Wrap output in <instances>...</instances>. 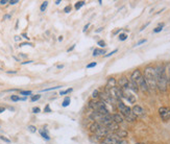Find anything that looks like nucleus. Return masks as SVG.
<instances>
[{
    "label": "nucleus",
    "mask_w": 170,
    "mask_h": 144,
    "mask_svg": "<svg viewBox=\"0 0 170 144\" xmlns=\"http://www.w3.org/2000/svg\"><path fill=\"white\" fill-rule=\"evenodd\" d=\"M156 68V78H157V89L160 92L164 93L168 90V78H167L166 66L158 65Z\"/></svg>",
    "instance_id": "1"
},
{
    "label": "nucleus",
    "mask_w": 170,
    "mask_h": 144,
    "mask_svg": "<svg viewBox=\"0 0 170 144\" xmlns=\"http://www.w3.org/2000/svg\"><path fill=\"white\" fill-rule=\"evenodd\" d=\"M143 77L145 78L149 90H157V78H156V68L152 66L145 67L143 71Z\"/></svg>",
    "instance_id": "2"
},
{
    "label": "nucleus",
    "mask_w": 170,
    "mask_h": 144,
    "mask_svg": "<svg viewBox=\"0 0 170 144\" xmlns=\"http://www.w3.org/2000/svg\"><path fill=\"white\" fill-rule=\"evenodd\" d=\"M116 107H117V110L120 112V114L124 117L125 120H127L128 122H135L136 120H137V116L133 113L131 108L125 105V103H123L121 100L117 102Z\"/></svg>",
    "instance_id": "3"
},
{
    "label": "nucleus",
    "mask_w": 170,
    "mask_h": 144,
    "mask_svg": "<svg viewBox=\"0 0 170 144\" xmlns=\"http://www.w3.org/2000/svg\"><path fill=\"white\" fill-rule=\"evenodd\" d=\"M110 93V95L112 96V98L114 100H116L117 102L120 101L121 99L123 98V91H122V88H120L119 86H116V87H113L111 88L110 90H108Z\"/></svg>",
    "instance_id": "4"
},
{
    "label": "nucleus",
    "mask_w": 170,
    "mask_h": 144,
    "mask_svg": "<svg viewBox=\"0 0 170 144\" xmlns=\"http://www.w3.org/2000/svg\"><path fill=\"white\" fill-rule=\"evenodd\" d=\"M122 91H123V98L126 99L131 105L136 103V101H137V97H136V95H134V92H131L128 88L122 89Z\"/></svg>",
    "instance_id": "5"
},
{
    "label": "nucleus",
    "mask_w": 170,
    "mask_h": 144,
    "mask_svg": "<svg viewBox=\"0 0 170 144\" xmlns=\"http://www.w3.org/2000/svg\"><path fill=\"white\" fill-rule=\"evenodd\" d=\"M122 141V139L119 138L116 134H110L105 138H103L102 144H119Z\"/></svg>",
    "instance_id": "6"
},
{
    "label": "nucleus",
    "mask_w": 170,
    "mask_h": 144,
    "mask_svg": "<svg viewBox=\"0 0 170 144\" xmlns=\"http://www.w3.org/2000/svg\"><path fill=\"white\" fill-rule=\"evenodd\" d=\"M159 115L163 121H168L170 119V108L169 107H161L158 110Z\"/></svg>",
    "instance_id": "7"
},
{
    "label": "nucleus",
    "mask_w": 170,
    "mask_h": 144,
    "mask_svg": "<svg viewBox=\"0 0 170 144\" xmlns=\"http://www.w3.org/2000/svg\"><path fill=\"white\" fill-rule=\"evenodd\" d=\"M136 82H137L138 87H139V90H141L143 93H148L150 91L149 88H148V85H147V82H146L145 78L143 77V75H142Z\"/></svg>",
    "instance_id": "8"
},
{
    "label": "nucleus",
    "mask_w": 170,
    "mask_h": 144,
    "mask_svg": "<svg viewBox=\"0 0 170 144\" xmlns=\"http://www.w3.org/2000/svg\"><path fill=\"white\" fill-rule=\"evenodd\" d=\"M110 134H111V132L109 131V128H108L107 126H102V125L95 133V135H96L97 137H99V138H105V137L109 136Z\"/></svg>",
    "instance_id": "9"
},
{
    "label": "nucleus",
    "mask_w": 170,
    "mask_h": 144,
    "mask_svg": "<svg viewBox=\"0 0 170 144\" xmlns=\"http://www.w3.org/2000/svg\"><path fill=\"white\" fill-rule=\"evenodd\" d=\"M131 111H133V113L135 114L137 117H141V116L145 115V110H144L143 108H142L141 105H134L133 109H131Z\"/></svg>",
    "instance_id": "10"
},
{
    "label": "nucleus",
    "mask_w": 170,
    "mask_h": 144,
    "mask_svg": "<svg viewBox=\"0 0 170 144\" xmlns=\"http://www.w3.org/2000/svg\"><path fill=\"white\" fill-rule=\"evenodd\" d=\"M117 84H118V86L120 87V88L122 89H125L128 87V84H129V78H127L126 76L122 75L120 78H119L118 80H117Z\"/></svg>",
    "instance_id": "11"
},
{
    "label": "nucleus",
    "mask_w": 170,
    "mask_h": 144,
    "mask_svg": "<svg viewBox=\"0 0 170 144\" xmlns=\"http://www.w3.org/2000/svg\"><path fill=\"white\" fill-rule=\"evenodd\" d=\"M142 75H143V74H142L141 70H140V69H136V70H134L133 73L131 74L129 80H131V82H137V80L139 79Z\"/></svg>",
    "instance_id": "12"
},
{
    "label": "nucleus",
    "mask_w": 170,
    "mask_h": 144,
    "mask_svg": "<svg viewBox=\"0 0 170 144\" xmlns=\"http://www.w3.org/2000/svg\"><path fill=\"white\" fill-rule=\"evenodd\" d=\"M112 120H113L115 123L120 124L124 121V117H123L120 113H114V114H112Z\"/></svg>",
    "instance_id": "13"
},
{
    "label": "nucleus",
    "mask_w": 170,
    "mask_h": 144,
    "mask_svg": "<svg viewBox=\"0 0 170 144\" xmlns=\"http://www.w3.org/2000/svg\"><path fill=\"white\" fill-rule=\"evenodd\" d=\"M116 86H117V80L115 79V77H110L109 79H108L107 84H105V89H107V90H110L111 88L116 87Z\"/></svg>",
    "instance_id": "14"
},
{
    "label": "nucleus",
    "mask_w": 170,
    "mask_h": 144,
    "mask_svg": "<svg viewBox=\"0 0 170 144\" xmlns=\"http://www.w3.org/2000/svg\"><path fill=\"white\" fill-rule=\"evenodd\" d=\"M127 88H128L129 90L134 93L139 92V87H138V85L136 82H131V80H129V84H128V87H127Z\"/></svg>",
    "instance_id": "15"
},
{
    "label": "nucleus",
    "mask_w": 170,
    "mask_h": 144,
    "mask_svg": "<svg viewBox=\"0 0 170 144\" xmlns=\"http://www.w3.org/2000/svg\"><path fill=\"white\" fill-rule=\"evenodd\" d=\"M100 124L98 123V122H96V121H94V122H92V123L90 124V126H89V131H90L91 133H96V131L98 130L99 128H100Z\"/></svg>",
    "instance_id": "16"
},
{
    "label": "nucleus",
    "mask_w": 170,
    "mask_h": 144,
    "mask_svg": "<svg viewBox=\"0 0 170 144\" xmlns=\"http://www.w3.org/2000/svg\"><path fill=\"white\" fill-rule=\"evenodd\" d=\"M114 134H116L117 136H118L119 138L122 139V140H123V139H124V138H126L127 135H128V134H127L126 131H125V130H121V128H119V130L117 131V132H115Z\"/></svg>",
    "instance_id": "17"
},
{
    "label": "nucleus",
    "mask_w": 170,
    "mask_h": 144,
    "mask_svg": "<svg viewBox=\"0 0 170 144\" xmlns=\"http://www.w3.org/2000/svg\"><path fill=\"white\" fill-rule=\"evenodd\" d=\"M107 128H109V131H110V132H111V133H115V132H117V131H118L119 128H119V124L115 123L114 121L112 122V123H110L109 125L107 126Z\"/></svg>",
    "instance_id": "18"
},
{
    "label": "nucleus",
    "mask_w": 170,
    "mask_h": 144,
    "mask_svg": "<svg viewBox=\"0 0 170 144\" xmlns=\"http://www.w3.org/2000/svg\"><path fill=\"white\" fill-rule=\"evenodd\" d=\"M105 53V49H102V48H96V49H94V51H93V56H99Z\"/></svg>",
    "instance_id": "19"
},
{
    "label": "nucleus",
    "mask_w": 170,
    "mask_h": 144,
    "mask_svg": "<svg viewBox=\"0 0 170 144\" xmlns=\"http://www.w3.org/2000/svg\"><path fill=\"white\" fill-rule=\"evenodd\" d=\"M39 132H40V134H41V136L43 137L44 139H46V140H50V137L48 136V134H47V133H46L44 130H40Z\"/></svg>",
    "instance_id": "20"
},
{
    "label": "nucleus",
    "mask_w": 170,
    "mask_h": 144,
    "mask_svg": "<svg viewBox=\"0 0 170 144\" xmlns=\"http://www.w3.org/2000/svg\"><path fill=\"white\" fill-rule=\"evenodd\" d=\"M85 3H86L85 1H77V2L75 3V5H74V8H75L76 10H78L80 7H82V6H84Z\"/></svg>",
    "instance_id": "21"
},
{
    "label": "nucleus",
    "mask_w": 170,
    "mask_h": 144,
    "mask_svg": "<svg viewBox=\"0 0 170 144\" xmlns=\"http://www.w3.org/2000/svg\"><path fill=\"white\" fill-rule=\"evenodd\" d=\"M99 96H100V92H99V90H94L92 93V98L93 99H96V98H99Z\"/></svg>",
    "instance_id": "22"
},
{
    "label": "nucleus",
    "mask_w": 170,
    "mask_h": 144,
    "mask_svg": "<svg viewBox=\"0 0 170 144\" xmlns=\"http://www.w3.org/2000/svg\"><path fill=\"white\" fill-rule=\"evenodd\" d=\"M163 27H164V23H160L158 27L154 29V33H160V31L163 30Z\"/></svg>",
    "instance_id": "23"
},
{
    "label": "nucleus",
    "mask_w": 170,
    "mask_h": 144,
    "mask_svg": "<svg viewBox=\"0 0 170 144\" xmlns=\"http://www.w3.org/2000/svg\"><path fill=\"white\" fill-rule=\"evenodd\" d=\"M70 97H66L65 99H64V101H63V103H62V105H63L64 108H66V107H68V105H70Z\"/></svg>",
    "instance_id": "24"
},
{
    "label": "nucleus",
    "mask_w": 170,
    "mask_h": 144,
    "mask_svg": "<svg viewBox=\"0 0 170 144\" xmlns=\"http://www.w3.org/2000/svg\"><path fill=\"white\" fill-rule=\"evenodd\" d=\"M166 72H167V78H168V86L170 87V63L166 66Z\"/></svg>",
    "instance_id": "25"
},
{
    "label": "nucleus",
    "mask_w": 170,
    "mask_h": 144,
    "mask_svg": "<svg viewBox=\"0 0 170 144\" xmlns=\"http://www.w3.org/2000/svg\"><path fill=\"white\" fill-rule=\"evenodd\" d=\"M48 6V1H44L43 3H42L41 7H40V10H41V12H45V10L47 8Z\"/></svg>",
    "instance_id": "26"
},
{
    "label": "nucleus",
    "mask_w": 170,
    "mask_h": 144,
    "mask_svg": "<svg viewBox=\"0 0 170 144\" xmlns=\"http://www.w3.org/2000/svg\"><path fill=\"white\" fill-rule=\"evenodd\" d=\"M40 98H41V95H40V94L33 95V96H31V98H30V101H31V102H35V101L39 100Z\"/></svg>",
    "instance_id": "27"
},
{
    "label": "nucleus",
    "mask_w": 170,
    "mask_h": 144,
    "mask_svg": "<svg viewBox=\"0 0 170 144\" xmlns=\"http://www.w3.org/2000/svg\"><path fill=\"white\" fill-rule=\"evenodd\" d=\"M72 91H73V89L69 88V89H67V90H65V91H61V92H59V95H66V94H68V93H71Z\"/></svg>",
    "instance_id": "28"
},
{
    "label": "nucleus",
    "mask_w": 170,
    "mask_h": 144,
    "mask_svg": "<svg viewBox=\"0 0 170 144\" xmlns=\"http://www.w3.org/2000/svg\"><path fill=\"white\" fill-rule=\"evenodd\" d=\"M126 39H127L126 33H120V35H119V40H120V41H125Z\"/></svg>",
    "instance_id": "29"
},
{
    "label": "nucleus",
    "mask_w": 170,
    "mask_h": 144,
    "mask_svg": "<svg viewBox=\"0 0 170 144\" xmlns=\"http://www.w3.org/2000/svg\"><path fill=\"white\" fill-rule=\"evenodd\" d=\"M97 45H99V47H101V48H102V49H103V48L105 47V45H107V44H105V41L100 40V41L97 42Z\"/></svg>",
    "instance_id": "30"
},
{
    "label": "nucleus",
    "mask_w": 170,
    "mask_h": 144,
    "mask_svg": "<svg viewBox=\"0 0 170 144\" xmlns=\"http://www.w3.org/2000/svg\"><path fill=\"white\" fill-rule=\"evenodd\" d=\"M21 95H24V96H28V95H31V91H20Z\"/></svg>",
    "instance_id": "31"
},
{
    "label": "nucleus",
    "mask_w": 170,
    "mask_h": 144,
    "mask_svg": "<svg viewBox=\"0 0 170 144\" xmlns=\"http://www.w3.org/2000/svg\"><path fill=\"white\" fill-rule=\"evenodd\" d=\"M10 99H12L13 101H19L21 98L19 96H17V95H12V96H10Z\"/></svg>",
    "instance_id": "32"
},
{
    "label": "nucleus",
    "mask_w": 170,
    "mask_h": 144,
    "mask_svg": "<svg viewBox=\"0 0 170 144\" xmlns=\"http://www.w3.org/2000/svg\"><path fill=\"white\" fill-rule=\"evenodd\" d=\"M28 130H29V132H31V133H36V132H37V128H36V126H33V125H29L28 126Z\"/></svg>",
    "instance_id": "33"
},
{
    "label": "nucleus",
    "mask_w": 170,
    "mask_h": 144,
    "mask_svg": "<svg viewBox=\"0 0 170 144\" xmlns=\"http://www.w3.org/2000/svg\"><path fill=\"white\" fill-rule=\"evenodd\" d=\"M62 88V86H57V87H52V88H49V89H44L43 92H46V91H51V90H56V89H59Z\"/></svg>",
    "instance_id": "34"
},
{
    "label": "nucleus",
    "mask_w": 170,
    "mask_h": 144,
    "mask_svg": "<svg viewBox=\"0 0 170 144\" xmlns=\"http://www.w3.org/2000/svg\"><path fill=\"white\" fill-rule=\"evenodd\" d=\"M40 112H41V109H40L39 107H35V108H33V113L38 114V113H40Z\"/></svg>",
    "instance_id": "35"
},
{
    "label": "nucleus",
    "mask_w": 170,
    "mask_h": 144,
    "mask_svg": "<svg viewBox=\"0 0 170 144\" xmlns=\"http://www.w3.org/2000/svg\"><path fill=\"white\" fill-rule=\"evenodd\" d=\"M97 65V63L96 62H92V63H90V64H88L87 65V68H93V67H95Z\"/></svg>",
    "instance_id": "36"
},
{
    "label": "nucleus",
    "mask_w": 170,
    "mask_h": 144,
    "mask_svg": "<svg viewBox=\"0 0 170 144\" xmlns=\"http://www.w3.org/2000/svg\"><path fill=\"white\" fill-rule=\"evenodd\" d=\"M44 112H46V113H51V109H50V105H47L45 107V109H44Z\"/></svg>",
    "instance_id": "37"
},
{
    "label": "nucleus",
    "mask_w": 170,
    "mask_h": 144,
    "mask_svg": "<svg viewBox=\"0 0 170 144\" xmlns=\"http://www.w3.org/2000/svg\"><path fill=\"white\" fill-rule=\"evenodd\" d=\"M117 51H118V49H115V50H113V51H111V52H110V53H108L105 56H107V58H110V56H113L114 53H116Z\"/></svg>",
    "instance_id": "38"
},
{
    "label": "nucleus",
    "mask_w": 170,
    "mask_h": 144,
    "mask_svg": "<svg viewBox=\"0 0 170 144\" xmlns=\"http://www.w3.org/2000/svg\"><path fill=\"white\" fill-rule=\"evenodd\" d=\"M64 12H65V13H70V12H71V6H70V5L66 6V7L64 8Z\"/></svg>",
    "instance_id": "39"
},
{
    "label": "nucleus",
    "mask_w": 170,
    "mask_h": 144,
    "mask_svg": "<svg viewBox=\"0 0 170 144\" xmlns=\"http://www.w3.org/2000/svg\"><path fill=\"white\" fill-rule=\"evenodd\" d=\"M0 139H1V140H3V141H5V142H7V143H10V139L5 138V137H3V136H0Z\"/></svg>",
    "instance_id": "40"
},
{
    "label": "nucleus",
    "mask_w": 170,
    "mask_h": 144,
    "mask_svg": "<svg viewBox=\"0 0 170 144\" xmlns=\"http://www.w3.org/2000/svg\"><path fill=\"white\" fill-rule=\"evenodd\" d=\"M19 2V0H10V2H8V3L10 4V5H14V4H17Z\"/></svg>",
    "instance_id": "41"
},
{
    "label": "nucleus",
    "mask_w": 170,
    "mask_h": 144,
    "mask_svg": "<svg viewBox=\"0 0 170 144\" xmlns=\"http://www.w3.org/2000/svg\"><path fill=\"white\" fill-rule=\"evenodd\" d=\"M26 45H30V46H33L31 43H26V42H24V43H20V47H22V46H26Z\"/></svg>",
    "instance_id": "42"
},
{
    "label": "nucleus",
    "mask_w": 170,
    "mask_h": 144,
    "mask_svg": "<svg viewBox=\"0 0 170 144\" xmlns=\"http://www.w3.org/2000/svg\"><path fill=\"white\" fill-rule=\"evenodd\" d=\"M145 42H146V39H143V40H141V41H139V42H138L137 44H136V46H139V45H141V44L145 43Z\"/></svg>",
    "instance_id": "43"
},
{
    "label": "nucleus",
    "mask_w": 170,
    "mask_h": 144,
    "mask_svg": "<svg viewBox=\"0 0 170 144\" xmlns=\"http://www.w3.org/2000/svg\"><path fill=\"white\" fill-rule=\"evenodd\" d=\"M89 26H90V23H87V24L85 25V27H84V29H82V31H84V33H85V31H87V29H88Z\"/></svg>",
    "instance_id": "44"
},
{
    "label": "nucleus",
    "mask_w": 170,
    "mask_h": 144,
    "mask_svg": "<svg viewBox=\"0 0 170 144\" xmlns=\"http://www.w3.org/2000/svg\"><path fill=\"white\" fill-rule=\"evenodd\" d=\"M8 2L10 1H7V0H1V1H0V4H1V5H4V4L8 3Z\"/></svg>",
    "instance_id": "45"
},
{
    "label": "nucleus",
    "mask_w": 170,
    "mask_h": 144,
    "mask_svg": "<svg viewBox=\"0 0 170 144\" xmlns=\"http://www.w3.org/2000/svg\"><path fill=\"white\" fill-rule=\"evenodd\" d=\"M74 48H75V45H73V46H71V47H70V48H69V49H68V50H67V51H68V52H70V51H72V50H73V49H74Z\"/></svg>",
    "instance_id": "46"
},
{
    "label": "nucleus",
    "mask_w": 170,
    "mask_h": 144,
    "mask_svg": "<svg viewBox=\"0 0 170 144\" xmlns=\"http://www.w3.org/2000/svg\"><path fill=\"white\" fill-rule=\"evenodd\" d=\"M4 111H5V108H4V107H0V114L3 113Z\"/></svg>",
    "instance_id": "47"
},
{
    "label": "nucleus",
    "mask_w": 170,
    "mask_h": 144,
    "mask_svg": "<svg viewBox=\"0 0 170 144\" xmlns=\"http://www.w3.org/2000/svg\"><path fill=\"white\" fill-rule=\"evenodd\" d=\"M33 63V61H27V62H22V65H26V64H30Z\"/></svg>",
    "instance_id": "48"
},
{
    "label": "nucleus",
    "mask_w": 170,
    "mask_h": 144,
    "mask_svg": "<svg viewBox=\"0 0 170 144\" xmlns=\"http://www.w3.org/2000/svg\"><path fill=\"white\" fill-rule=\"evenodd\" d=\"M6 73L12 74V73H17V70H12V71H6Z\"/></svg>",
    "instance_id": "49"
},
{
    "label": "nucleus",
    "mask_w": 170,
    "mask_h": 144,
    "mask_svg": "<svg viewBox=\"0 0 170 144\" xmlns=\"http://www.w3.org/2000/svg\"><path fill=\"white\" fill-rule=\"evenodd\" d=\"M22 37H23V38H25V39H26V40H28V39H29V38L27 37L26 33H22Z\"/></svg>",
    "instance_id": "50"
},
{
    "label": "nucleus",
    "mask_w": 170,
    "mask_h": 144,
    "mask_svg": "<svg viewBox=\"0 0 170 144\" xmlns=\"http://www.w3.org/2000/svg\"><path fill=\"white\" fill-rule=\"evenodd\" d=\"M8 18H10V15H5V16L3 17V19H4V20H5V19H8Z\"/></svg>",
    "instance_id": "51"
},
{
    "label": "nucleus",
    "mask_w": 170,
    "mask_h": 144,
    "mask_svg": "<svg viewBox=\"0 0 170 144\" xmlns=\"http://www.w3.org/2000/svg\"><path fill=\"white\" fill-rule=\"evenodd\" d=\"M119 144H128V143H127V141H125V140H122V141H121V142L119 143Z\"/></svg>",
    "instance_id": "52"
},
{
    "label": "nucleus",
    "mask_w": 170,
    "mask_h": 144,
    "mask_svg": "<svg viewBox=\"0 0 170 144\" xmlns=\"http://www.w3.org/2000/svg\"><path fill=\"white\" fill-rule=\"evenodd\" d=\"M0 70H3V64L0 63Z\"/></svg>",
    "instance_id": "53"
},
{
    "label": "nucleus",
    "mask_w": 170,
    "mask_h": 144,
    "mask_svg": "<svg viewBox=\"0 0 170 144\" xmlns=\"http://www.w3.org/2000/svg\"><path fill=\"white\" fill-rule=\"evenodd\" d=\"M102 29H103V27H100V28H99L98 30H96V33H99V31H101Z\"/></svg>",
    "instance_id": "54"
},
{
    "label": "nucleus",
    "mask_w": 170,
    "mask_h": 144,
    "mask_svg": "<svg viewBox=\"0 0 170 144\" xmlns=\"http://www.w3.org/2000/svg\"><path fill=\"white\" fill-rule=\"evenodd\" d=\"M15 40H16V41H18V40H20V38H19V36H16V38H15Z\"/></svg>",
    "instance_id": "55"
},
{
    "label": "nucleus",
    "mask_w": 170,
    "mask_h": 144,
    "mask_svg": "<svg viewBox=\"0 0 170 144\" xmlns=\"http://www.w3.org/2000/svg\"><path fill=\"white\" fill-rule=\"evenodd\" d=\"M63 67H64V65H59V66H57V68L61 69V68H63Z\"/></svg>",
    "instance_id": "56"
},
{
    "label": "nucleus",
    "mask_w": 170,
    "mask_h": 144,
    "mask_svg": "<svg viewBox=\"0 0 170 144\" xmlns=\"http://www.w3.org/2000/svg\"><path fill=\"white\" fill-rule=\"evenodd\" d=\"M59 42H61V41H63V37H62V36L59 38Z\"/></svg>",
    "instance_id": "57"
},
{
    "label": "nucleus",
    "mask_w": 170,
    "mask_h": 144,
    "mask_svg": "<svg viewBox=\"0 0 170 144\" xmlns=\"http://www.w3.org/2000/svg\"><path fill=\"white\" fill-rule=\"evenodd\" d=\"M61 3V0H57V1H56V4H59Z\"/></svg>",
    "instance_id": "58"
},
{
    "label": "nucleus",
    "mask_w": 170,
    "mask_h": 144,
    "mask_svg": "<svg viewBox=\"0 0 170 144\" xmlns=\"http://www.w3.org/2000/svg\"><path fill=\"white\" fill-rule=\"evenodd\" d=\"M136 144H144V143H141V142H139V143H136Z\"/></svg>",
    "instance_id": "59"
}]
</instances>
